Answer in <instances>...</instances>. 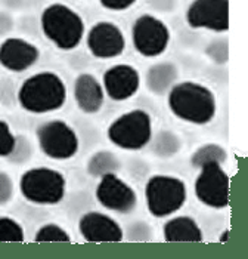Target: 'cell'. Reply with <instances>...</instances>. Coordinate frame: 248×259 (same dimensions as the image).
Masks as SVG:
<instances>
[{
	"label": "cell",
	"mask_w": 248,
	"mask_h": 259,
	"mask_svg": "<svg viewBox=\"0 0 248 259\" xmlns=\"http://www.w3.org/2000/svg\"><path fill=\"white\" fill-rule=\"evenodd\" d=\"M168 108L177 119L192 124H207L216 116L214 92L197 81L176 83L167 94Z\"/></svg>",
	"instance_id": "1"
},
{
	"label": "cell",
	"mask_w": 248,
	"mask_h": 259,
	"mask_svg": "<svg viewBox=\"0 0 248 259\" xmlns=\"http://www.w3.org/2000/svg\"><path fill=\"white\" fill-rule=\"evenodd\" d=\"M67 101V86L64 80L52 71H41L30 76L21 84L18 102L22 110L33 114L58 111Z\"/></svg>",
	"instance_id": "2"
},
{
	"label": "cell",
	"mask_w": 248,
	"mask_h": 259,
	"mask_svg": "<svg viewBox=\"0 0 248 259\" xmlns=\"http://www.w3.org/2000/svg\"><path fill=\"white\" fill-rule=\"evenodd\" d=\"M41 31L59 51H73L82 43L84 21L73 8L64 3L46 6L40 17Z\"/></svg>",
	"instance_id": "3"
},
{
	"label": "cell",
	"mask_w": 248,
	"mask_h": 259,
	"mask_svg": "<svg viewBox=\"0 0 248 259\" xmlns=\"http://www.w3.org/2000/svg\"><path fill=\"white\" fill-rule=\"evenodd\" d=\"M22 197L39 206H55L61 203L67 191V180L59 170L50 167H33L21 175Z\"/></svg>",
	"instance_id": "4"
},
{
	"label": "cell",
	"mask_w": 248,
	"mask_h": 259,
	"mask_svg": "<svg viewBox=\"0 0 248 259\" xmlns=\"http://www.w3.org/2000/svg\"><path fill=\"white\" fill-rule=\"evenodd\" d=\"M183 181L171 175H154L145 185V201L154 218H165L179 212L186 201Z\"/></svg>",
	"instance_id": "5"
},
{
	"label": "cell",
	"mask_w": 248,
	"mask_h": 259,
	"mask_svg": "<svg viewBox=\"0 0 248 259\" xmlns=\"http://www.w3.org/2000/svg\"><path fill=\"white\" fill-rule=\"evenodd\" d=\"M106 135L121 150H142L152 140V119L145 110L127 111L109 124Z\"/></svg>",
	"instance_id": "6"
},
{
	"label": "cell",
	"mask_w": 248,
	"mask_h": 259,
	"mask_svg": "<svg viewBox=\"0 0 248 259\" xmlns=\"http://www.w3.org/2000/svg\"><path fill=\"white\" fill-rule=\"evenodd\" d=\"M37 142L46 157L59 161L73 159L80 148L77 132L64 120H50L39 126Z\"/></svg>",
	"instance_id": "7"
},
{
	"label": "cell",
	"mask_w": 248,
	"mask_h": 259,
	"mask_svg": "<svg viewBox=\"0 0 248 259\" xmlns=\"http://www.w3.org/2000/svg\"><path fill=\"white\" fill-rule=\"evenodd\" d=\"M170 30L164 21L145 14L135 21L132 28V41L135 49L146 58L163 55L170 43Z\"/></svg>",
	"instance_id": "8"
},
{
	"label": "cell",
	"mask_w": 248,
	"mask_h": 259,
	"mask_svg": "<svg viewBox=\"0 0 248 259\" xmlns=\"http://www.w3.org/2000/svg\"><path fill=\"white\" fill-rule=\"evenodd\" d=\"M195 180V196L211 209H225L230 199V180L222 164H206Z\"/></svg>",
	"instance_id": "9"
},
{
	"label": "cell",
	"mask_w": 248,
	"mask_h": 259,
	"mask_svg": "<svg viewBox=\"0 0 248 259\" xmlns=\"http://www.w3.org/2000/svg\"><path fill=\"white\" fill-rule=\"evenodd\" d=\"M186 22L195 30L225 33L229 30V0H194L186 11Z\"/></svg>",
	"instance_id": "10"
},
{
	"label": "cell",
	"mask_w": 248,
	"mask_h": 259,
	"mask_svg": "<svg viewBox=\"0 0 248 259\" xmlns=\"http://www.w3.org/2000/svg\"><path fill=\"white\" fill-rule=\"evenodd\" d=\"M96 199L106 210L117 213H130L138 204V194L132 185L118 178L117 174H108L99 178Z\"/></svg>",
	"instance_id": "11"
},
{
	"label": "cell",
	"mask_w": 248,
	"mask_h": 259,
	"mask_svg": "<svg viewBox=\"0 0 248 259\" xmlns=\"http://www.w3.org/2000/svg\"><path fill=\"white\" fill-rule=\"evenodd\" d=\"M86 43L90 54L99 60L117 58L126 49V37L121 28L111 21L96 22L89 30Z\"/></svg>",
	"instance_id": "12"
},
{
	"label": "cell",
	"mask_w": 248,
	"mask_h": 259,
	"mask_svg": "<svg viewBox=\"0 0 248 259\" xmlns=\"http://www.w3.org/2000/svg\"><path fill=\"white\" fill-rule=\"evenodd\" d=\"M105 95L112 101H127L135 97L141 88V74L130 64H117L103 73Z\"/></svg>",
	"instance_id": "13"
},
{
	"label": "cell",
	"mask_w": 248,
	"mask_h": 259,
	"mask_svg": "<svg viewBox=\"0 0 248 259\" xmlns=\"http://www.w3.org/2000/svg\"><path fill=\"white\" fill-rule=\"evenodd\" d=\"M40 58L39 48L21 37H8L0 45V65L11 73H22Z\"/></svg>",
	"instance_id": "14"
},
{
	"label": "cell",
	"mask_w": 248,
	"mask_h": 259,
	"mask_svg": "<svg viewBox=\"0 0 248 259\" xmlns=\"http://www.w3.org/2000/svg\"><path fill=\"white\" fill-rule=\"evenodd\" d=\"M79 231L86 241L90 243H109L121 241L124 231L121 225L102 212H87L79 222Z\"/></svg>",
	"instance_id": "15"
},
{
	"label": "cell",
	"mask_w": 248,
	"mask_h": 259,
	"mask_svg": "<svg viewBox=\"0 0 248 259\" xmlns=\"http://www.w3.org/2000/svg\"><path fill=\"white\" fill-rule=\"evenodd\" d=\"M74 100L84 114H96L105 101L102 83L90 73H82L74 81Z\"/></svg>",
	"instance_id": "16"
},
{
	"label": "cell",
	"mask_w": 248,
	"mask_h": 259,
	"mask_svg": "<svg viewBox=\"0 0 248 259\" xmlns=\"http://www.w3.org/2000/svg\"><path fill=\"white\" fill-rule=\"evenodd\" d=\"M177 79H179L177 65L170 61H161L148 68L145 83L151 94L163 97L171 91V88L177 83Z\"/></svg>",
	"instance_id": "17"
},
{
	"label": "cell",
	"mask_w": 248,
	"mask_h": 259,
	"mask_svg": "<svg viewBox=\"0 0 248 259\" xmlns=\"http://www.w3.org/2000/svg\"><path fill=\"white\" fill-rule=\"evenodd\" d=\"M165 241H192L200 243L204 239L203 230L192 217H174L167 221L163 228Z\"/></svg>",
	"instance_id": "18"
},
{
	"label": "cell",
	"mask_w": 248,
	"mask_h": 259,
	"mask_svg": "<svg viewBox=\"0 0 248 259\" xmlns=\"http://www.w3.org/2000/svg\"><path fill=\"white\" fill-rule=\"evenodd\" d=\"M121 167L118 157L108 150L96 151L87 161V172L93 178H101L108 174H117Z\"/></svg>",
	"instance_id": "19"
},
{
	"label": "cell",
	"mask_w": 248,
	"mask_h": 259,
	"mask_svg": "<svg viewBox=\"0 0 248 259\" xmlns=\"http://www.w3.org/2000/svg\"><path fill=\"white\" fill-rule=\"evenodd\" d=\"M226 160L227 151L225 147L214 142H208L195 150V153L191 157V163L194 167L201 169L206 164H223Z\"/></svg>",
	"instance_id": "20"
},
{
	"label": "cell",
	"mask_w": 248,
	"mask_h": 259,
	"mask_svg": "<svg viewBox=\"0 0 248 259\" xmlns=\"http://www.w3.org/2000/svg\"><path fill=\"white\" fill-rule=\"evenodd\" d=\"M151 141H152L154 154L158 156V157H163V159L173 157L182 148L180 138L171 131H161L154 137V140Z\"/></svg>",
	"instance_id": "21"
},
{
	"label": "cell",
	"mask_w": 248,
	"mask_h": 259,
	"mask_svg": "<svg viewBox=\"0 0 248 259\" xmlns=\"http://www.w3.org/2000/svg\"><path fill=\"white\" fill-rule=\"evenodd\" d=\"M25 233L20 222L9 217H0V241H24Z\"/></svg>",
	"instance_id": "22"
},
{
	"label": "cell",
	"mask_w": 248,
	"mask_h": 259,
	"mask_svg": "<svg viewBox=\"0 0 248 259\" xmlns=\"http://www.w3.org/2000/svg\"><path fill=\"white\" fill-rule=\"evenodd\" d=\"M34 241L37 243H44V241H71L70 234L62 228L61 225L49 222L41 225L37 230L36 236H34Z\"/></svg>",
	"instance_id": "23"
},
{
	"label": "cell",
	"mask_w": 248,
	"mask_h": 259,
	"mask_svg": "<svg viewBox=\"0 0 248 259\" xmlns=\"http://www.w3.org/2000/svg\"><path fill=\"white\" fill-rule=\"evenodd\" d=\"M17 137L8 121L0 119V159L9 157L15 153Z\"/></svg>",
	"instance_id": "24"
},
{
	"label": "cell",
	"mask_w": 248,
	"mask_h": 259,
	"mask_svg": "<svg viewBox=\"0 0 248 259\" xmlns=\"http://www.w3.org/2000/svg\"><path fill=\"white\" fill-rule=\"evenodd\" d=\"M208 57L211 61L217 62V64H225L227 62L229 54H227V41L226 40H217L214 43H211L207 49Z\"/></svg>",
	"instance_id": "25"
},
{
	"label": "cell",
	"mask_w": 248,
	"mask_h": 259,
	"mask_svg": "<svg viewBox=\"0 0 248 259\" xmlns=\"http://www.w3.org/2000/svg\"><path fill=\"white\" fill-rule=\"evenodd\" d=\"M14 197V181L9 174L0 170V207L6 206Z\"/></svg>",
	"instance_id": "26"
},
{
	"label": "cell",
	"mask_w": 248,
	"mask_h": 259,
	"mask_svg": "<svg viewBox=\"0 0 248 259\" xmlns=\"http://www.w3.org/2000/svg\"><path fill=\"white\" fill-rule=\"evenodd\" d=\"M138 0H99V3L102 5L105 9L108 11H117L121 12L129 8H132Z\"/></svg>",
	"instance_id": "27"
},
{
	"label": "cell",
	"mask_w": 248,
	"mask_h": 259,
	"mask_svg": "<svg viewBox=\"0 0 248 259\" xmlns=\"http://www.w3.org/2000/svg\"><path fill=\"white\" fill-rule=\"evenodd\" d=\"M227 239H229V230H226L225 233H222V236H220V241H222V243H225V241H227Z\"/></svg>",
	"instance_id": "28"
}]
</instances>
